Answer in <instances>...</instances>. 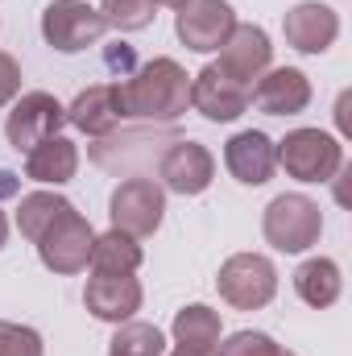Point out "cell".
<instances>
[{
	"label": "cell",
	"mask_w": 352,
	"mask_h": 356,
	"mask_svg": "<svg viewBox=\"0 0 352 356\" xmlns=\"http://www.w3.org/2000/svg\"><path fill=\"white\" fill-rule=\"evenodd\" d=\"M220 315L211 311V307H203V302H191V307H182L175 315V323H170V336H175V344L182 353H195V356H216L220 348Z\"/></svg>",
	"instance_id": "19"
},
{
	"label": "cell",
	"mask_w": 352,
	"mask_h": 356,
	"mask_svg": "<svg viewBox=\"0 0 352 356\" xmlns=\"http://www.w3.org/2000/svg\"><path fill=\"white\" fill-rule=\"evenodd\" d=\"M282 356H298V353H290V348H282Z\"/></svg>",
	"instance_id": "33"
},
{
	"label": "cell",
	"mask_w": 352,
	"mask_h": 356,
	"mask_svg": "<svg viewBox=\"0 0 352 356\" xmlns=\"http://www.w3.org/2000/svg\"><path fill=\"white\" fill-rule=\"evenodd\" d=\"M63 124H67V108L50 91H21L8 120H4V137L17 154H29L46 137H58Z\"/></svg>",
	"instance_id": "7"
},
{
	"label": "cell",
	"mask_w": 352,
	"mask_h": 356,
	"mask_svg": "<svg viewBox=\"0 0 352 356\" xmlns=\"http://www.w3.org/2000/svg\"><path fill=\"white\" fill-rule=\"evenodd\" d=\"M38 257L42 266L58 277H71V273H83L91 257V245H95V228L88 224V216H79L75 207H67L38 241Z\"/></svg>",
	"instance_id": "6"
},
{
	"label": "cell",
	"mask_w": 352,
	"mask_h": 356,
	"mask_svg": "<svg viewBox=\"0 0 352 356\" xmlns=\"http://www.w3.org/2000/svg\"><path fill=\"white\" fill-rule=\"evenodd\" d=\"M67 207H75V203L63 199L58 191H29V195H21V203H17V232H21L25 241H38Z\"/></svg>",
	"instance_id": "22"
},
{
	"label": "cell",
	"mask_w": 352,
	"mask_h": 356,
	"mask_svg": "<svg viewBox=\"0 0 352 356\" xmlns=\"http://www.w3.org/2000/svg\"><path fill=\"white\" fill-rule=\"evenodd\" d=\"M170 356H195V353H182V348H175V353H170Z\"/></svg>",
	"instance_id": "32"
},
{
	"label": "cell",
	"mask_w": 352,
	"mask_h": 356,
	"mask_svg": "<svg viewBox=\"0 0 352 356\" xmlns=\"http://www.w3.org/2000/svg\"><path fill=\"white\" fill-rule=\"evenodd\" d=\"M273 158L294 182H332L344 170V145L323 129H290L273 145Z\"/></svg>",
	"instance_id": "2"
},
{
	"label": "cell",
	"mask_w": 352,
	"mask_h": 356,
	"mask_svg": "<svg viewBox=\"0 0 352 356\" xmlns=\"http://www.w3.org/2000/svg\"><path fill=\"white\" fill-rule=\"evenodd\" d=\"M158 175H162V191H175V195H203L216 178V158L207 145L199 141H175L162 162H158Z\"/></svg>",
	"instance_id": "14"
},
{
	"label": "cell",
	"mask_w": 352,
	"mask_h": 356,
	"mask_svg": "<svg viewBox=\"0 0 352 356\" xmlns=\"http://www.w3.org/2000/svg\"><path fill=\"white\" fill-rule=\"evenodd\" d=\"M150 4H154V8H158V4H166V8H182L186 0H150Z\"/></svg>",
	"instance_id": "31"
},
{
	"label": "cell",
	"mask_w": 352,
	"mask_h": 356,
	"mask_svg": "<svg viewBox=\"0 0 352 356\" xmlns=\"http://www.w3.org/2000/svg\"><path fill=\"white\" fill-rule=\"evenodd\" d=\"M79 175V145L71 137H46L42 145H33L25 154V178L42 182V186H67Z\"/></svg>",
	"instance_id": "18"
},
{
	"label": "cell",
	"mask_w": 352,
	"mask_h": 356,
	"mask_svg": "<svg viewBox=\"0 0 352 356\" xmlns=\"http://www.w3.org/2000/svg\"><path fill=\"white\" fill-rule=\"evenodd\" d=\"M237 29V13L228 0H186L175 17L178 42L195 54H211L228 42V33Z\"/></svg>",
	"instance_id": "9"
},
{
	"label": "cell",
	"mask_w": 352,
	"mask_h": 356,
	"mask_svg": "<svg viewBox=\"0 0 352 356\" xmlns=\"http://www.w3.org/2000/svg\"><path fill=\"white\" fill-rule=\"evenodd\" d=\"M282 33L298 54H323L340 38V13L332 4H319V0H303L294 8H286Z\"/></svg>",
	"instance_id": "13"
},
{
	"label": "cell",
	"mask_w": 352,
	"mask_h": 356,
	"mask_svg": "<svg viewBox=\"0 0 352 356\" xmlns=\"http://www.w3.org/2000/svg\"><path fill=\"white\" fill-rule=\"evenodd\" d=\"M216 290L232 311H262L278 294V269L262 253H232L216 273Z\"/></svg>",
	"instance_id": "4"
},
{
	"label": "cell",
	"mask_w": 352,
	"mask_h": 356,
	"mask_svg": "<svg viewBox=\"0 0 352 356\" xmlns=\"http://www.w3.org/2000/svg\"><path fill=\"white\" fill-rule=\"evenodd\" d=\"M42 336L25 323H8L0 319V356H42Z\"/></svg>",
	"instance_id": "25"
},
{
	"label": "cell",
	"mask_w": 352,
	"mask_h": 356,
	"mask_svg": "<svg viewBox=\"0 0 352 356\" xmlns=\"http://www.w3.org/2000/svg\"><path fill=\"white\" fill-rule=\"evenodd\" d=\"M162 216H166V191L162 182L154 178H125L112 199H108V220L116 232L133 236V241H145L162 228Z\"/></svg>",
	"instance_id": "5"
},
{
	"label": "cell",
	"mask_w": 352,
	"mask_h": 356,
	"mask_svg": "<svg viewBox=\"0 0 352 356\" xmlns=\"http://www.w3.org/2000/svg\"><path fill=\"white\" fill-rule=\"evenodd\" d=\"M108 356H166V336L162 327L141 319L116 323V336L108 340Z\"/></svg>",
	"instance_id": "23"
},
{
	"label": "cell",
	"mask_w": 352,
	"mask_h": 356,
	"mask_svg": "<svg viewBox=\"0 0 352 356\" xmlns=\"http://www.w3.org/2000/svg\"><path fill=\"white\" fill-rule=\"evenodd\" d=\"M141 282L133 273H91L83 286V307L99 323H129L141 311Z\"/></svg>",
	"instance_id": "12"
},
{
	"label": "cell",
	"mask_w": 352,
	"mask_h": 356,
	"mask_svg": "<svg viewBox=\"0 0 352 356\" xmlns=\"http://www.w3.org/2000/svg\"><path fill=\"white\" fill-rule=\"evenodd\" d=\"M224 166H228V175L237 178V182H245V186H265L273 178V166H278L273 141L265 137L262 129H245V133L228 137Z\"/></svg>",
	"instance_id": "16"
},
{
	"label": "cell",
	"mask_w": 352,
	"mask_h": 356,
	"mask_svg": "<svg viewBox=\"0 0 352 356\" xmlns=\"http://www.w3.org/2000/svg\"><path fill=\"white\" fill-rule=\"evenodd\" d=\"M104 63H108V71L120 75V79H129V75L137 71V54H133V46H125V42L108 46V50H104Z\"/></svg>",
	"instance_id": "28"
},
{
	"label": "cell",
	"mask_w": 352,
	"mask_h": 356,
	"mask_svg": "<svg viewBox=\"0 0 352 356\" xmlns=\"http://www.w3.org/2000/svg\"><path fill=\"white\" fill-rule=\"evenodd\" d=\"M253 91L237 79H228L216 63H207L199 75H191V108L199 116H207L211 124H228L237 116H245Z\"/></svg>",
	"instance_id": "10"
},
{
	"label": "cell",
	"mask_w": 352,
	"mask_h": 356,
	"mask_svg": "<svg viewBox=\"0 0 352 356\" xmlns=\"http://www.w3.org/2000/svg\"><path fill=\"white\" fill-rule=\"evenodd\" d=\"M99 17H104V25H112L120 33H137V29H150L158 13L150 0H99Z\"/></svg>",
	"instance_id": "24"
},
{
	"label": "cell",
	"mask_w": 352,
	"mask_h": 356,
	"mask_svg": "<svg viewBox=\"0 0 352 356\" xmlns=\"http://www.w3.org/2000/svg\"><path fill=\"white\" fill-rule=\"evenodd\" d=\"M269 63H273L269 33H265L262 25H237L228 33V42L220 46V63L216 67L228 79H237V83H245V88L253 91V83L269 71Z\"/></svg>",
	"instance_id": "11"
},
{
	"label": "cell",
	"mask_w": 352,
	"mask_h": 356,
	"mask_svg": "<svg viewBox=\"0 0 352 356\" xmlns=\"http://www.w3.org/2000/svg\"><path fill=\"white\" fill-rule=\"evenodd\" d=\"M340 290H344V277H340V266L332 257H307L294 269V294L315 311L332 307L340 298Z\"/></svg>",
	"instance_id": "20"
},
{
	"label": "cell",
	"mask_w": 352,
	"mask_h": 356,
	"mask_svg": "<svg viewBox=\"0 0 352 356\" xmlns=\"http://www.w3.org/2000/svg\"><path fill=\"white\" fill-rule=\"evenodd\" d=\"M249 104L265 116H298L311 104V79L298 67H269L253 83Z\"/></svg>",
	"instance_id": "15"
},
{
	"label": "cell",
	"mask_w": 352,
	"mask_h": 356,
	"mask_svg": "<svg viewBox=\"0 0 352 356\" xmlns=\"http://www.w3.org/2000/svg\"><path fill=\"white\" fill-rule=\"evenodd\" d=\"M104 29L108 25H104L99 8H91L83 0H54L42 8V38L58 54H79V50L95 46L104 38Z\"/></svg>",
	"instance_id": "8"
},
{
	"label": "cell",
	"mask_w": 352,
	"mask_h": 356,
	"mask_svg": "<svg viewBox=\"0 0 352 356\" xmlns=\"http://www.w3.org/2000/svg\"><path fill=\"white\" fill-rule=\"evenodd\" d=\"M4 245H8V216L0 211V249H4Z\"/></svg>",
	"instance_id": "30"
},
{
	"label": "cell",
	"mask_w": 352,
	"mask_h": 356,
	"mask_svg": "<svg viewBox=\"0 0 352 356\" xmlns=\"http://www.w3.org/2000/svg\"><path fill=\"white\" fill-rule=\"evenodd\" d=\"M145 261V253H141V245L133 241V236H125V232H104V236H95V245H91V257H88V269L91 273H137Z\"/></svg>",
	"instance_id": "21"
},
{
	"label": "cell",
	"mask_w": 352,
	"mask_h": 356,
	"mask_svg": "<svg viewBox=\"0 0 352 356\" xmlns=\"http://www.w3.org/2000/svg\"><path fill=\"white\" fill-rule=\"evenodd\" d=\"M125 120L120 112V95H116V83H91L75 95V104L67 108V124H75L79 133L88 137H108L116 133Z\"/></svg>",
	"instance_id": "17"
},
{
	"label": "cell",
	"mask_w": 352,
	"mask_h": 356,
	"mask_svg": "<svg viewBox=\"0 0 352 356\" xmlns=\"http://www.w3.org/2000/svg\"><path fill=\"white\" fill-rule=\"evenodd\" d=\"M262 232L265 241L278 253H307L311 245H319L323 232V211L311 195H278L262 216Z\"/></svg>",
	"instance_id": "3"
},
{
	"label": "cell",
	"mask_w": 352,
	"mask_h": 356,
	"mask_svg": "<svg viewBox=\"0 0 352 356\" xmlns=\"http://www.w3.org/2000/svg\"><path fill=\"white\" fill-rule=\"evenodd\" d=\"M216 356H282V344H273L265 332H232Z\"/></svg>",
	"instance_id": "26"
},
{
	"label": "cell",
	"mask_w": 352,
	"mask_h": 356,
	"mask_svg": "<svg viewBox=\"0 0 352 356\" xmlns=\"http://www.w3.org/2000/svg\"><path fill=\"white\" fill-rule=\"evenodd\" d=\"M17 95H21V67L13 54L0 50V108H8Z\"/></svg>",
	"instance_id": "27"
},
{
	"label": "cell",
	"mask_w": 352,
	"mask_h": 356,
	"mask_svg": "<svg viewBox=\"0 0 352 356\" xmlns=\"http://www.w3.org/2000/svg\"><path fill=\"white\" fill-rule=\"evenodd\" d=\"M120 112L125 120H154V124H175L191 108V75L175 58H150L141 63L125 83L116 79Z\"/></svg>",
	"instance_id": "1"
},
{
	"label": "cell",
	"mask_w": 352,
	"mask_h": 356,
	"mask_svg": "<svg viewBox=\"0 0 352 356\" xmlns=\"http://www.w3.org/2000/svg\"><path fill=\"white\" fill-rule=\"evenodd\" d=\"M13 195H21V182L13 170H0V199H13Z\"/></svg>",
	"instance_id": "29"
}]
</instances>
